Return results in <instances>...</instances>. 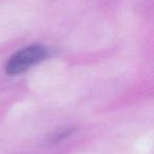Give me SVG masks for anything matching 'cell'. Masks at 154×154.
Returning <instances> with one entry per match:
<instances>
[{"instance_id":"1","label":"cell","mask_w":154,"mask_h":154,"mask_svg":"<svg viewBox=\"0 0 154 154\" xmlns=\"http://www.w3.org/2000/svg\"><path fill=\"white\" fill-rule=\"evenodd\" d=\"M49 55L47 48L34 45L16 52L7 62L5 72L9 75H18L26 72L34 64L45 60Z\"/></svg>"}]
</instances>
